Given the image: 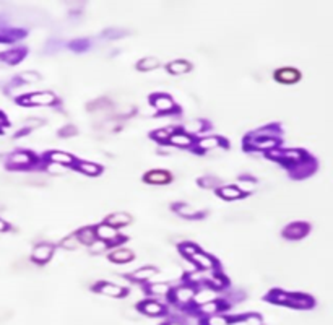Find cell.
Segmentation results:
<instances>
[{
  "label": "cell",
  "instance_id": "1",
  "mask_svg": "<svg viewBox=\"0 0 333 325\" xmlns=\"http://www.w3.org/2000/svg\"><path fill=\"white\" fill-rule=\"evenodd\" d=\"M21 103L30 106H49L56 103V96L49 91H41V93H33L28 98H23Z\"/></svg>",
  "mask_w": 333,
  "mask_h": 325
},
{
  "label": "cell",
  "instance_id": "2",
  "mask_svg": "<svg viewBox=\"0 0 333 325\" xmlns=\"http://www.w3.org/2000/svg\"><path fill=\"white\" fill-rule=\"evenodd\" d=\"M94 232H96V239H101V241L108 242V244H111V242H117L119 236H120L117 232V229L112 228L111 225H108V223L94 228Z\"/></svg>",
  "mask_w": 333,
  "mask_h": 325
},
{
  "label": "cell",
  "instance_id": "3",
  "mask_svg": "<svg viewBox=\"0 0 333 325\" xmlns=\"http://www.w3.org/2000/svg\"><path fill=\"white\" fill-rule=\"evenodd\" d=\"M52 252H54V247L51 244H47V242H41V244H37L35 247V250H33V262H36V264H46V262H49V259L52 257Z\"/></svg>",
  "mask_w": 333,
  "mask_h": 325
},
{
  "label": "cell",
  "instance_id": "4",
  "mask_svg": "<svg viewBox=\"0 0 333 325\" xmlns=\"http://www.w3.org/2000/svg\"><path fill=\"white\" fill-rule=\"evenodd\" d=\"M33 161H35L33 154L26 153V152H17L12 154L10 159H8V166L10 168H28V166H31Z\"/></svg>",
  "mask_w": 333,
  "mask_h": 325
},
{
  "label": "cell",
  "instance_id": "5",
  "mask_svg": "<svg viewBox=\"0 0 333 325\" xmlns=\"http://www.w3.org/2000/svg\"><path fill=\"white\" fill-rule=\"evenodd\" d=\"M307 232H309V225H306V223H291L289 226H286L283 234L288 239H301Z\"/></svg>",
  "mask_w": 333,
  "mask_h": 325
},
{
  "label": "cell",
  "instance_id": "6",
  "mask_svg": "<svg viewBox=\"0 0 333 325\" xmlns=\"http://www.w3.org/2000/svg\"><path fill=\"white\" fill-rule=\"evenodd\" d=\"M140 312L145 314V315H151V317H158V315H163L166 312V309H164L163 304L156 303V301H143L142 304H140Z\"/></svg>",
  "mask_w": 333,
  "mask_h": 325
},
{
  "label": "cell",
  "instance_id": "7",
  "mask_svg": "<svg viewBox=\"0 0 333 325\" xmlns=\"http://www.w3.org/2000/svg\"><path fill=\"white\" fill-rule=\"evenodd\" d=\"M96 289H98L101 294L111 296V298H122V296L125 294V289L122 288V286L114 285V283H109V281L99 283L98 286H96Z\"/></svg>",
  "mask_w": 333,
  "mask_h": 325
},
{
  "label": "cell",
  "instance_id": "8",
  "mask_svg": "<svg viewBox=\"0 0 333 325\" xmlns=\"http://www.w3.org/2000/svg\"><path fill=\"white\" fill-rule=\"evenodd\" d=\"M190 259L197 267H200V268H204V270H210V268H213V267H215V259H213V257H210L208 254H205V252H202V250H197L195 254L190 257Z\"/></svg>",
  "mask_w": 333,
  "mask_h": 325
},
{
  "label": "cell",
  "instance_id": "9",
  "mask_svg": "<svg viewBox=\"0 0 333 325\" xmlns=\"http://www.w3.org/2000/svg\"><path fill=\"white\" fill-rule=\"evenodd\" d=\"M145 181L148 184H154V186H163V184H167L171 181L169 172L166 171H149L147 176H145Z\"/></svg>",
  "mask_w": 333,
  "mask_h": 325
},
{
  "label": "cell",
  "instance_id": "10",
  "mask_svg": "<svg viewBox=\"0 0 333 325\" xmlns=\"http://www.w3.org/2000/svg\"><path fill=\"white\" fill-rule=\"evenodd\" d=\"M195 296V289L192 286H181V288H176L174 291V299L181 304H187L190 301H194Z\"/></svg>",
  "mask_w": 333,
  "mask_h": 325
},
{
  "label": "cell",
  "instance_id": "11",
  "mask_svg": "<svg viewBox=\"0 0 333 325\" xmlns=\"http://www.w3.org/2000/svg\"><path fill=\"white\" fill-rule=\"evenodd\" d=\"M275 76H277V80L279 83H296L301 75H299V72L294 69H281L275 74Z\"/></svg>",
  "mask_w": 333,
  "mask_h": 325
},
{
  "label": "cell",
  "instance_id": "12",
  "mask_svg": "<svg viewBox=\"0 0 333 325\" xmlns=\"http://www.w3.org/2000/svg\"><path fill=\"white\" fill-rule=\"evenodd\" d=\"M132 221V218H130L129 213H124V211H117V213H112L111 216H108V220H106V223L108 225H111L112 228H120V226H125L129 225V223Z\"/></svg>",
  "mask_w": 333,
  "mask_h": 325
},
{
  "label": "cell",
  "instance_id": "13",
  "mask_svg": "<svg viewBox=\"0 0 333 325\" xmlns=\"http://www.w3.org/2000/svg\"><path fill=\"white\" fill-rule=\"evenodd\" d=\"M153 106L158 111H163V113H169V111L174 109V103L169 96H164V95H158L153 98Z\"/></svg>",
  "mask_w": 333,
  "mask_h": 325
},
{
  "label": "cell",
  "instance_id": "14",
  "mask_svg": "<svg viewBox=\"0 0 333 325\" xmlns=\"http://www.w3.org/2000/svg\"><path fill=\"white\" fill-rule=\"evenodd\" d=\"M288 306H293V307H297V309H307L312 306V299L304 294H289Z\"/></svg>",
  "mask_w": 333,
  "mask_h": 325
},
{
  "label": "cell",
  "instance_id": "15",
  "mask_svg": "<svg viewBox=\"0 0 333 325\" xmlns=\"http://www.w3.org/2000/svg\"><path fill=\"white\" fill-rule=\"evenodd\" d=\"M218 195L221 198H224V200H238V198L242 197L244 193L240 192L236 186H224L218 191Z\"/></svg>",
  "mask_w": 333,
  "mask_h": 325
},
{
  "label": "cell",
  "instance_id": "16",
  "mask_svg": "<svg viewBox=\"0 0 333 325\" xmlns=\"http://www.w3.org/2000/svg\"><path fill=\"white\" fill-rule=\"evenodd\" d=\"M109 259H111V262H114V264H127V262L133 259V254H132V250H129V249H117L109 255Z\"/></svg>",
  "mask_w": 333,
  "mask_h": 325
},
{
  "label": "cell",
  "instance_id": "17",
  "mask_svg": "<svg viewBox=\"0 0 333 325\" xmlns=\"http://www.w3.org/2000/svg\"><path fill=\"white\" fill-rule=\"evenodd\" d=\"M76 237H78L80 244H93L96 241V232H94V228H83V229H80L76 232Z\"/></svg>",
  "mask_w": 333,
  "mask_h": 325
},
{
  "label": "cell",
  "instance_id": "18",
  "mask_svg": "<svg viewBox=\"0 0 333 325\" xmlns=\"http://www.w3.org/2000/svg\"><path fill=\"white\" fill-rule=\"evenodd\" d=\"M49 159L51 163H56V164H72L74 163V156L69 153H64V152H52L49 153Z\"/></svg>",
  "mask_w": 333,
  "mask_h": 325
},
{
  "label": "cell",
  "instance_id": "19",
  "mask_svg": "<svg viewBox=\"0 0 333 325\" xmlns=\"http://www.w3.org/2000/svg\"><path fill=\"white\" fill-rule=\"evenodd\" d=\"M167 70L171 72V74L174 75H181V74H187V72L190 70V64L185 60H174L171 62L169 65H167Z\"/></svg>",
  "mask_w": 333,
  "mask_h": 325
},
{
  "label": "cell",
  "instance_id": "20",
  "mask_svg": "<svg viewBox=\"0 0 333 325\" xmlns=\"http://www.w3.org/2000/svg\"><path fill=\"white\" fill-rule=\"evenodd\" d=\"M154 275H156V268H153V267H143V268H138L137 271H133L132 278L137 281H147Z\"/></svg>",
  "mask_w": 333,
  "mask_h": 325
},
{
  "label": "cell",
  "instance_id": "21",
  "mask_svg": "<svg viewBox=\"0 0 333 325\" xmlns=\"http://www.w3.org/2000/svg\"><path fill=\"white\" fill-rule=\"evenodd\" d=\"M76 168H78L80 172L88 174V176H98L101 172V166H98V164H94V163H90V161H81V163H78Z\"/></svg>",
  "mask_w": 333,
  "mask_h": 325
},
{
  "label": "cell",
  "instance_id": "22",
  "mask_svg": "<svg viewBox=\"0 0 333 325\" xmlns=\"http://www.w3.org/2000/svg\"><path fill=\"white\" fill-rule=\"evenodd\" d=\"M169 142L172 145H176V147H190L192 138L187 134L179 132V134H172L171 137H169Z\"/></svg>",
  "mask_w": 333,
  "mask_h": 325
},
{
  "label": "cell",
  "instance_id": "23",
  "mask_svg": "<svg viewBox=\"0 0 333 325\" xmlns=\"http://www.w3.org/2000/svg\"><path fill=\"white\" fill-rule=\"evenodd\" d=\"M194 301H197L199 304H205V303H210V301H215V291L211 288H204V291L195 293Z\"/></svg>",
  "mask_w": 333,
  "mask_h": 325
},
{
  "label": "cell",
  "instance_id": "24",
  "mask_svg": "<svg viewBox=\"0 0 333 325\" xmlns=\"http://www.w3.org/2000/svg\"><path fill=\"white\" fill-rule=\"evenodd\" d=\"M281 156L284 159H288V161L291 163H301L304 158H306V154H304V152H301V150H288V152L281 153Z\"/></svg>",
  "mask_w": 333,
  "mask_h": 325
},
{
  "label": "cell",
  "instance_id": "25",
  "mask_svg": "<svg viewBox=\"0 0 333 325\" xmlns=\"http://www.w3.org/2000/svg\"><path fill=\"white\" fill-rule=\"evenodd\" d=\"M277 145H278L277 138H263V140H259V142L255 143V148L263 150V152H272V150L277 148Z\"/></svg>",
  "mask_w": 333,
  "mask_h": 325
},
{
  "label": "cell",
  "instance_id": "26",
  "mask_svg": "<svg viewBox=\"0 0 333 325\" xmlns=\"http://www.w3.org/2000/svg\"><path fill=\"white\" fill-rule=\"evenodd\" d=\"M159 65V62L156 57H145L143 60H140L137 64L138 70H153Z\"/></svg>",
  "mask_w": 333,
  "mask_h": 325
},
{
  "label": "cell",
  "instance_id": "27",
  "mask_svg": "<svg viewBox=\"0 0 333 325\" xmlns=\"http://www.w3.org/2000/svg\"><path fill=\"white\" fill-rule=\"evenodd\" d=\"M218 309H220V304L216 303V301H210V303L200 304V312L202 314H206V315L218 314Z\"/></svg>",
  "mask_w": 333,
  "mask_h": 325
},
{
  "label": "cell",
  "instance_id": "28",
  "mask_svg": "<svg viewBox=\"0 0 333 325\" xmlns=\"http://www.w3.org/2000/svg\"><path fill=\"white\" fill-rule=\"evenodd\" d=\"M205 325H229V319L226 317V315L213 314V315H210V317L206 319Z\"/></svg>",
  "mask_w": 333,
  "mask_h": 325
},
{
  "label": "cell",
  "instance_id": "29",
  "mask_svg": "<svg viewBox=\"0 0 333 325\" xmlns=\"http://www.w3.org/2000/svg\"><path fill=\"white\" fill-rule=\"evenodd\" d=\"M220 145V138L216 137H206V138H202L199 142V147L202 150H211V148H216Z\"/></svg>",
  "mask_w": 333,
  "mask_h": 325
},
{
  "label": "cell",
  "instance_id": "30",
  "mask_svg": "<svg viewBox=\"0 0 333 325\" xmlns=\"http://www.w3.org/2000/svg\"><path fill=\"white\" fill-rule=\"evenodd\" d=\"M176 211L185 218H192L197 215V211L190 205H187V203H179V205H176Z\"/></svg>",
  "mask_w": 333,
  "mask_h": 325
},
{
  "label": "cell",
  "instance_id": "31",
  "mask_svg": "<svg viewBox=\"0 0 333 325\" xmlns=\"http://www.w3.org/2000/svg\"><path fill=\"white\" fill-rule=\"evenodd\" d=\"M149 293H153V294H156V296H164V294L169 293V285H166V283H154V285L149 286Z\"/></svg>",
  "mask_w": 333,
  "mask_h": 325
},
{
  "label": "cell",
  "instance_id": "32",
  "mask_svg": "<svg viewBox=\"0 0 333 325\" xmlns=\"http://www.w3.org/2000/svg\"><path fill=\"white\" fill-rule=\"evenodd\" d=\"M78 246H80V241H78V237H76V234L65 237V239L62 241V247H64V249H78Z\"/></svg>",
  "mask_w": 333,
  "mask_h": 325
},
{
  "label": "cell",
  "instance_id": "33",
  "mask_svg": "<svg viewBox=\"0 0 333 325\" xmlns=\"http://www.w3.org/2000/svg\"><path fill=\"white\" fill-rule=\"evenodd\" d=\"M3 59H5L8 64H17V62H20L23 59V52L21 51H12V52H7L5 56H3Z\"/></svg>",
  "mask_w": 333,
  "mask_h": 325
},
{
  "label": "cell",
  "instance_id": "34",
  "mask_svg": "<svg viewBox=\"0 0 333 325\" xmlns=\"http://www.w3.org/2000/svg\"><path fill=\"white\" fill-rule=\"evenodd\" d=\"M240 186L238 187L242 193H250L255 189V182L250 181V179H240Z\"/></svg>",
  "mask_w": 333,
  "mask_h": 325
},
{
  "label": "cell",
  "instance_id": "35",
  "mask_svg": "<svg viewBox=\"0 0 333 325\" xmlns=\"http://www.w3.org/2000/svg\"><path fill=\"white\" fill-rule=\"evenodd\" d=\"M172 130L171 129H161V130H156V132L153 134V138L158 140V142H166V140H169Z\"/></svg>",
  "mask_w": 333,
  "mask_h": 325
},
{
  "label": "cell",
  "instance_id": "36",
  "mask_svg": "<svg viewBox=\"0 0 333 325\" xmlns=\"http://www.w3.org/2000/svg\"><path fill=\"white\" fill-rule=\"evenodd\" d=\"M197 250H199V249H197L194 244H190V242H185V244L181 246V252L187 257V259H190V257L194 255Z\"/></svg>",
  "mask_w": 333,
  "mask_h": 325
},
{
  "label": "cell",
  "instance_id": "37",
  "mask_svg": "<svg viewBox=\"0 0 333 325\" xmlns=\"http://www.w3.org/2000/svg\"><path fill=\"white\" fill-rule=\"evenodd\" d=\"M242 322L245 325H262V319H260V315H257V314H249L242 319Z\"/></svg>",
  "mask_w": 333,
  "mask_h": 325
},
{
  "label": "cell",
  "instance_id": "38",
  "mask_svg": "<svg viewBox=\"0 0 333 325\" xmlns=\"http://www.w3.org/2000/svg\"><path fill=\"white\" fill-rule=\"evenodd\" d=\"M90 247H91V250H93V252H103L104 249H108L109 244H108V242H104V241H101V239H96L93 244H90Z\"/></svg>",
  "mask_w": 333,
  "mask_h": 325
},
{
  "label": "cell",
  "instance_id": "39",
  "mask_svg": "<svg viewBox=\"0 0 333 325\" xmlns=\"http://www.w3.org/2000/svg\"><path fill=\"white\" fill-rule=\"evenodd\" d=\"M21 80L28 81V83H33V81L39 80V75L35 74V72H25V74H21Z\"/></svg>",
  "mask_w": 333,
  "mask_h": 325
},
{
  "label": "cell",
  "instance_id": "40",
  "mask_svg": "<svg viewBox=\"0 0 333 325\" xmlns=\"http://www.w3.org/2000/svg\"><path fill=\"white\" fill-rule=\"evenodd\" d=\"M224 285H226V281H224V278L221 275H215L213 280H211V288L220 289V288H223Z\"/></svg>",
  "mask_w": 333,
  "mask_h": 325
},
{
  "label": "cell",
  "instance_id": "41",
  "mask_svg": "<svg viewBox=\"0 0 333 325\" xmlns=\"http://www.w3.org/2000/svg\"><path fill=\"white\" fill-rule=\"evenodd\" d=\"M200 182H202V186H204V187H213L218 181L213 179V177H204V179H200Z\"/></svg>",
  "mask_w": 333,
  "mask_h": 325
},
{
  "label": "cell",
  "instance_id": "42",
  "mask_svg": "<svg viewBox=\"0 0 333 325\" xmlns=\"http://www.w3.org/2000/svg\"><path fill=\"white\" fill-rule=\"evenodd\" d=\"M72 134H75V127H67L62 130V135H72Z\"/></svg>",
  "mask_w": 333,
  "mask_h": 325
},
{
  "label": "cell",
  "instance_id": "43",
  "mask_svg": "<svg viewBox=\"0 0 333 325\" xmlns=\"http://www.w3.org/2000/svg\"><path fill=\"white\" fill-rule=\"evenodd\" d=\"M7 228H8V225H7V223L3 221V220H0V231H5Z\"/></svg>",
  "mask_w": 333,
  "mask_h": 325
},
{
  "label": "cell",
  "instance_id": "44",
  "mask_svg": "<svg viewBox=\"0 0 333 325\" xmlns=\"http://www.w3.org/2000/svg\"><path fill=\"white\" fill-rule=\"evenodd\" d=\"M167 325H181V324H177V322H171V324H167Z\"/></svg>",
  "mask_w": 333,
  "mask_h": 325
}]
</instances>
